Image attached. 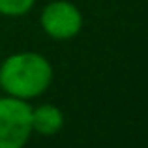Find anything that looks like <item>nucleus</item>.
<instances>
[{
  "instance_id": "nucleus-1",
  "label": "nucleus",
  "mask_w": 148,
  "mask_h": 148,
  "mask_svg": "<svg viewBox=\"0 0 148 148\" xmlns=\"http://www.w3.org/2000/svg\"><path fill=\"white\" fill-rule=\"evenodd\" d=\"M53 81L49 60L38 53H17L0 66V86L19 99H30L43 94Z\"/></svg>"
},
{
  "instance_id": "nucleus-2",
  "label": "nucleus",
  "mask_w": 148,
  "mask_h": 148,
  "mask_svg": "<svg viewBox=\"0 0 148 148\" xmlns=\"http://www.w3.org/2000/svg\"><path fill=\"white\" fill-rule=\"evenodd\" d=\"M32 133V107L13 96L0 98V148H23Z\"/></svg>"
},
{
  "instance_id": "nucleus-3",
  "label": "nucleus",
  "mask_w": 148,
  "mask_h": 148,
  "mask_svg": "<svg viewBox=\"0 0 148 148\" xmlns=\"http://www.w3.org/2000/svg\"><path fill=\"white\" fill-rule=\"evenodd\" d=\"M41 26L54 40H69L77 36L83 26V15L79 8L66 0L51 2L41 11Z\"/></svg>"
},
{
  "instance_id": "nucleus-4",
  "label": "nucleus",
  "mask_w": 148,
  "mask_h": 148,
  "mask_svg": "<svg viewBox=\"0 0 148 148\" xmlns=\"http://www.w3.org/2000/svg\"><path fill=\"white\" fill-rule=\"evenodd\" d=\"M64 126V114L54 105H40L32 109V131L41 135H54Z\"/></svg>"
},
{
  "instance_id": "nucleus-5",
  "label": "nucleus",
  "mask_w": 148,
  "mask_h": 148,
  "mask_svg": "<svg viewBox=\"0 0 148 148\" xmlns=\"http://www.w3.org/2000/svg\"><path fill=\"white\" fill-rule=\"evenodd\" d=\"M36 0H0V13L8 17H19L32 10Z\"/></svg>"
}]
</instances>
